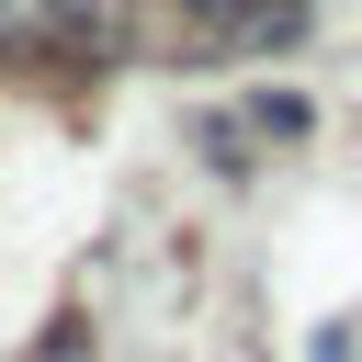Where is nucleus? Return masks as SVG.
I'll list each match as a JSON object with an SVG mask.
<instances>
[{
    "instance_id": "1",
    "label": "nucleus",
    "mask_w": 362,
    "mask_h": 362,
    "mask_svg": "<svg viewBox=\"0 0 362 362\" xmlns=\"http://www.w3.org/2000/svg\"><path fill=\"white\" fill-rule=\"evenodd\" d=\"M102 45H113L102 0H0V57H34V68H79V57H102Z\"/></svg>"
},
{
    "instance_id": "2",
    "label": "nucleus",
    "mask_w": 362,
    "mask_h": 362,
    "mask_svg": "<svg viewBox=\"0 0 362 362\" xmlns=\"http://www.w3.org/2000/svg\"><path fill=\"white\" fill-rule=\"evenodd\" d=\"M170 23L204 57H260V45H294L305 34V0H170Z\"/></svg>"
}]
</instances>
